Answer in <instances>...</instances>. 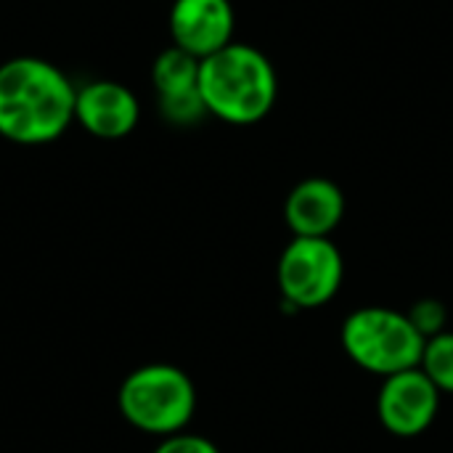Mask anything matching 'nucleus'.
Wrapping results in <instances>:
<instances>
[{
	"label": "nucleus",
	"instance_id": "nucleus-1",
	"mask_svg": "<svg viewBox=\"0 0 453 453\" xmlns=\"http://www.w3.org/2000/svg\"><path fill=\"white\" fill-rule=\"evenodd\" d=\"M77 90L69 77L37 56H16L0 64V135L40 146L66 133L74 119Z\"/></svg>",
	"mask_w": 453,
	"mask_h": 453
},
{
	"label": "nucleus",
	"instance_id": "nucleus-2",
	"mask_svg": "<svg viewBox=\"0 0 453 453\" xmlns=\"http://www.w3.org/2000/svg\"><path fill=\"white\" fill-rule=\"evenodd\" d=\"M199 93L207 114L228 125H255L271 114L279 98L273 61L250 42H231L202 58Z\"/></svg>",
	"mask_w": 453,
	"mask_h": 453
},
{
	"label": "nucleus",
	"instance_id": "nucleus-3",
	"mask_svg": "<svg viewBox=\"0 0 453 453\" xmlns=\"http://www.w3.org/2000/svg\"><path fill=\"white\" fill-rule=\"evenodd\" d=\"M117 403L135 430L167 438L183 433L191 422L196 390L183 369L170 364H146L125 377Z\"/></svg>",
	"mask_w": 453,
	"mask_h": 453
},
{
	"label": "nucleus",
	"instance_id": "nucleus-4",
	"mask_svg": "<svg viewBox=\"0 0 453 453\" xmlns=\"http://www.w3.org/2000/svg\"><path fill=\"white\" fill-rule=\"evenodd\" d=\"M425 332L406 313L390 308H361L342 324L345 353L366 372L393 377L417 369L425 353Z\"/></svg>",
	"mask_w": 453,
	"mask_h": 453
},
{
	"label": "nucleus",
	"instance_id": "nucleus-5",
	"mask_svg": "<svg viewBox=\"0 0 453 453\" xmlns=\"http://www.w3.org/2000/svg\"><path fill=\"white\" fill-rule=\"evenodd\" d=\"M279 289L297 308L326 305L342 284V255L324 236H295L279 257Z\"/></svg>",
	"mask_w": 453,
	"mask_h": 453
},
{
	"label": "nucleus",
	"instance_id": "nucleus-6",
	"mask_svg": "<svg viewBox=\"0 0 453 453\" xmlns=\"http://www.w3.org/2000/svg\"><path fill=\"white\" fill-rule=\"evenodd\" d=\"M441 390L419 366L385 377L377 398L380 422L398 438H414L425 433L435 422Z\"/></svg>",
	"mask_w": 453,
	"mask_h": 453
},
{
	"label": "nucleus",
	"instance_id": "nucleus-7",
	"mask_svg": "<svg viewBox=\"0 0 453 453\" xmlns=\"http://www.w3.org/2000/svg\"><path fill=\"white\" fill-rule=\"evenodd\" d=\"M167 24L173 45L202 61L234 42L236 16L231 0H175Z\"/></svg>",
	"mask_w": 453,
	"mask_h": 453
},
{
	"label": "nucleus",
	"instance_id": "nucleus-8",
	"mask_svg": "<svg viewBox=\"0 0 453 453\" xmlns=\"http://www.w3.org/2000/svg\"><path fill=\"white\" fill-rule=\"evenodd\" d=\"M141 117L138 98L114 80H93L77 90L74 119L96 138L117 141L135 130Z\"/></svg>",
	"mask_w": 453,
	"mask_h": 453
},
{
	"label": "nucleus",
	"instance_id": "nucleus-9",
	"mask_svg": "<svg viewBox=\"0 0 453 453\" xmlns=\"http://www.w3.org/2000/svg\"><path fill=\"white\" fill-rule=\"evenodd\" d=\"M345 215V196L342 188L329 178H305L300 180L287 202H284V220L295 236H329Z\"/></svg>",
	"mask_w": 453,
	"mask_h": 453
},
{
	"label": "nucleus",
	"instance_id": "nucleus-10",
	"mask_svg": "<svg viewBox=\"0 0 453 453\" xmlns=\"http://www.w3.org/2000/svg\"><path fill=\"white\" fill-rule=\"evenodd\" d=\"M199 58L180 50V48H167L157 56L151 66V82L157 96H178L199 88Z\"/></svg>",
	"mask_w": 453,
	"mask_h": 453
},
{
	"label": "nucleus",
	"instance_id": "nucleus-11",
	"mask_svg": "<svg viewBox=\"0 0 453 453\" xmlns=\"http://www.w3.org/2000/svg\"><path fill=\"white\" fill-rule=\"evenodd\" d=\"M419 369L433 380L441 393H453V334L443 332L425 342Z\"/></svg>",
	"mask_w": 453,
	"mask_h": 453
},
{
	"label": "nucleus",
	"instance_id": "nucleus-12",
	"mask_svg": "<svg viewBox=\"0 0 453 453\" xmlns=\"http://www.w3.org/2000/svg\"><path fill=\"white\" fill-rule=\"evenodd\" d=\"M159 111L173 125H196L207 114V106H204L202 93L196 88V90H188V93H178V96H162L159 98Z\"/></svg>",
	"mask_w": 453,
	"mask_h": 453
},
{
	"label": "nucleus",
	"instance_id": "nucleus-13",
	"mask_svg": "<svg viewBox=\"0 0 453 453\" xmlns=\"http://www.w3.org/2000/svg\"><path fill=\"white\" fill-rule=\"evenodd\" d=\"M154 453H220L218 446L202 435H191V433H175V435H167Z\"/></svg>",
	"mask_w": 453,
	"mask_h": 453
}]
</instances>
